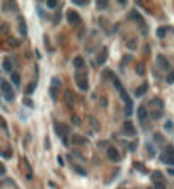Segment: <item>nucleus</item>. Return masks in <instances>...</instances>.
<instances>
[{
	"label": "nucleus",
	"instance_id": "obj_23",
	"mask_svg": "<svg viewBox=\"0 0 174 189\" xmlns=\"http://www.w3.org/2000/svg\"><path fill=\"white\" fill-rule=\"evenodd\" d=\"M96 5H97V9H101V10H102V9H106V7H108V2H97Z\"/></svg>",
	"mask_w": 174,
	"mask_h": 189
},
{
	"label": "nucleus",
	"instance_id": "obj_13",
	"mask_svg": "<svg viewBox=\"0 0 174 189\" xmlns=\"http://www.w3.org/2000/svg\"><path fill=\"white\" fill-rule=\"evenodd\" d=\"M148 89V84H142L140 85V87H138L137 90H135V95H137V97H140V95H143L145 94V90Z\"/></svg>",
	"mask_w": 174,
	"mask_h": 189
},
{
	"label": "nucleus",
	"instance_id": "obj_5",
	"mask_svg": "<svg viewBox=\"0 0 174 189\" xmlns=\"http://www.w3.org/2000/svg\"><path fill=\"white\" fill-rule=\"evenodd\" d=\"M75 82H77V85H79L80 90H87V89H89V82H87V79H85V75H82V77H80V75L77 74V77H75Z\"/></svg>",
	"mask_w": 174,
	"mask_h": 189
},
{
	"label": "nucleus",
	"instance_id": "obj_16",
	"mask_svg": "<svg viewBox=\"0 0 174 189\" xmlns=\"http://www.w3.org/2000/svg\"><path fill=\"white\" fill-rule=\"evenodd\" d=\"M152 179H154V182H164L162 181V174L159 172V170H155V172L152 174Z\"/></svg>",
	"mask_w": 174,
	"mask_h": 189
},
{
	"label": "nucleus",
	"instance_id": "obj_26",
	"mask_svg": "<svg viewBox=\"0 0 174 189\" xmlns=\"http://www.w3.org/2000/svg\"><path fill=\"white\" fill-rule=\"evenodd\" d=\"M56 92H58V89H55V87H51V89H50V94H51L53 99H56Z\"/></svg>",
	"mask_w": 174,
	"mask_h": 189
},
{
	"label": "nucleus",
	"instance_id": "obj_22",
	"mask_svg": "<svg viewBox=\"0 0 174 189\" xmlns=\"http://www.w3.org/2000/svg\"><path fill=\"white\" fill-rule=\"evenodd\" d=\"M128 48H130V50H135V48H137V39H130V41H128Z\"/></svg>",
	"mask_w": 174,
	"mask_h": 189
},
{
	"label": "nucleus",
	"instance_id": "obj_28",
	"mask_svg": "<svg viewBox=\"0 0 174 189\" xmlns=\"http://www.w3.org/2000/svg\"><path fill=\"white\" fill-rule=\"evenodd\" d=\"M24 106H27V107H32V100H31V99H26V97H24Z\"/></svg>",
	"mask_w": 174,
	"mask_h": 189
},
{
	"label": "nucleus",
	"instance_id": "obj_25",
	"mask_svg": "<svg viewBox=\"0 0 174 189\" xmlns=\"http://www.w3.org/2000/svg\"><path fill=\"white\" fill-rule=\"evenodd\" d=\"M157 36H159V38H164V36H166V29H164V27L157 29Z\"/></svg>",
	"mask_w": 174,
	"mask_h": 189
},
{
	"label": "nucleus",
	"instance_id": "obj_29",
	"mask_svg": "<svg viewBox=\"0 0 174 189\" xmlns=\"http://www.w3.org/2000/svg\"><path fill=\"white\" fill-rule=\"evenodd\" d=\"M155 189H166L164 182H155Z\"/></svg>",
	"mask_w": 174,
	"mask_h": 189
},
{
	"label": "nucleus",
	"instance_id": "obj_19",
	"mask_svg": "<svg viewBox=\"0 0 174 189\" xmlns=\"http://www.w3.org/2000/svg\"><path fill=\"white\" fill-rule=\"evenodd\" d=\"M19 24H21V26H19V31H21V34L24 36V34H26V27H24V19H22V17H19Z\"/></svg>",
	"mask_w": 174,
	"mask_h": 189
},
{
	"label": "nucleus",
	"instance_id": "obj_33",
	"mask_svg": "<svg viewBox=\"0 0 174 189\" xmlns=\"http://www.w3.org/2000/svg\"><path fill=\"white\" fill-rule=\"evenodd\" d=\"M169 174H171V176H174V169H169Z\"/></svg>",
	"mask_w": 174,
	"mask_h": 189
},
{
	"label": "nucleus",
	"instance_id": "obj_15",
	"mask_svg": "<svg viewBox=\"0 0 174 189\" xmlns=\"http://www.w3.org/2000/svg\"><path fill=\"white\" fill-rule=\"evenodd\" d=\"M4 68L7 72H11L12 74V63H11V58H4Z\"/></svg>",
	"mask_w": 174,
	"mask_h": 189
},
{
	"label": "nucleus",
	"instance_id": "obj_30",
	"mask_svg": "<svg viewBox=\"0 0 174 189\" xmlns=\"http://www.w3.org/2000/svg\"><path fill=\"white\" fill-rule=\"evenodd\" d=\"M164 128H166V130H172V123H171V121H167V123H166V126H164Z\"/></svg>",
	"mask_w": 174,
	"mask_h": 189
},
{
	"label": "nucleus",
	"instance_id": "obj_24",
	"mask_svg": "<svg viewBox=\"0 0 174 189\" xmlns=\"http://www.w3.org/2000/svg\"><path fill=\"white\" fill-rule=\"evenodd\" d=\"M46 5L50 7V9H55V7L58 5V2H55V0H50V2H46Z\"/></svg>",
	"mask_w": 174,
	"mask_h": 189
},
{
	"label": "nucleus",
	"instance_id": "obj_32",
	"mask_svg": "<svg viewBox=\"0 0 174 189\" xmlns=\"http://www.w3.org/2000/svg\"><path fill=\"white\" fill-rule=\"evenodd\" d=\"M2 174H5V167H4V165L0 164V176H2Z\"/></svg>",
	"mask_w": 174,
	"mask_h": 189
},
{
	"label": "nucleus",
	"instance_id": "obj_20",
	"mask_svg": "<svg viewBox=\"0 0 174 189\" xmlns=\"http://www.w3.org/2000/svg\"><path fill=\"white\" fill-rule=\"evenodd\" d=\"M137 74L138 75H143V74H145V67H143L142 63H138V65H137Z\"/></svg>",
	"mask_w": 174,
	"mask_h": 189
},
{
	"label": "nucleus",
	"instance_id": "obj_7",
	"mask_svg": "<svg viewBox=\"0 0 174 189\" xmlns=\"http://www.w3.org/2000/svg\"><path fill=\"white\" fill-rule=\"evenodd\" d=\"M108 158L113 160V162H118V160H120V152L116 150V147H108Z\"/></svg>",
	"mask_w": 174,
	"mask_h": 189
},
{
	"label": "nucleus",
	"instance_id": "obj_2",
	"mask_svg": "<svg viewBox=\"0 0 174 189\" xmlns=\"http://www.w3.org/2000/svg\"><path fill=\"white\" fill-rule=\"evenodd\" d=\"M0 89H2L7 100H14V89H12V85L7 80H0Z\"/></svg>",
	"mask_w": 174,
	"mask_h": 189
},
{
	"label": "nucleus",
	"instance_id": "obj_14",
	"mask_svg": "<svg viewBox=\"0 0 174 189\" xmlns=\"http://www.w3.org/2000/svg\"><path fill=\"white\" fill-rule=\"evenodd\" d=\"M34 89H36V82H31V84L26 85V92H24V94H26V95H31L32 92H34Z\"/></svg>",
	"mask_w": 174,
	"mask_h": 189
},
{
	"label": "nucleus",
	"instance_id": "obj_27",
	"mask_svg": "<svg viewBox=\"0 0 174 189\" xmlns=\"http://www.w3.org/2000/svg\"><path fill=\"white\" fill-rule=\"evenodd\" d=\"M74 142H75V143H85V138H80V136H74Z\"/></svg>",
	"mask_w": 174,
	"mask_h": 189
},
{
	"label": "nucleus",
	"instance_id": "obj_18",
	"mask_svg": "<svg viewBox=\"0 0 174 189\" xmlns=\"http://www.w3.org/2000/svg\"><path fill=\"white\" fill-rule=\"evenodd\" d=\"M166 82L167 84H174V70H171L167 74V77H166Z\"/></svg>",
	"mask_w": 174,
	"mask_h": 189
},
{
	"label": "nucleus",
	"instance_id": "obj_1",
	"mask_svg": "<svg viewBox=\"0 0 174 189\" xmlns=\"http://www.w3.org/2000/svg\"><path fill=\"white\" fill-rule=\"evenodd\" d=\"M113 84H114V87L116 89H118V92H120V95H121V99L125 100V104H127V114L130 116L132 114V99H130V97H128V94H127V90L123 89V85L120 84V80L116 79V77H113Z\"/></svg>",
	"mask_w": 174,
	"mask_h": 189
},
{
	"label": "nucleus",
	"instance_id": "obj_11",
	"mask_svg": "<svg viewBox=\"0 0 174 189\" xmlns=\"http://www.w3.org/2000/svg\"><path fill=\"white\" fill-rule=\"evenodd\" d=\"M137 114H138V119L140 121H143L145 118H147V109H145V106H140V107H138Z\"/></svg>",
	"mask_w": 174,
	"mask_h": 189
},
{
	"label": "nucleus",
	"instance_id": "obj_21",
	"mask_svg": "<svg viewBox=\"0 0 174 189\" xmlns=\"http://www.w3.org/2000/svg\"><path fill=\"white\" fill-rule=\"evenodd\" d=\"M74 169H75V172L79 174V176H85V174H87V172L84 170V169H82V167H79V165H75Z\"/></svg>",
	"mask_w": 174,
	"mask_h": 189
},
{
	"label": "nucleus",
	"instance_id": "obj_10",
	"mask_svg": "<svg viewBox=\"0 0 174 189\" xmlns=\"http://www.w3.org/2000/svg\"><path fill=\"white\" fill-rule=\"evenodd\" d=\"M157 62H159V67H160V68H164V70L169 68V62L162 56V55H159V56H157Z\"/></svg>",
	"mask_w": 174,
	"mask_h": 189
},
{
	"label": "nucleus",
	"instance_id": "obj_31",
	"mask_svg": "<svg viewBox=\"0 0 174 189\" xmlns=\"http://www.w3.org/2000/svg\"><path fill=\"white\" fill-rule=\"evenodd\" d=\"M74 4H75V5H85V4H87V2H79V0H75Z\"/></svg>",
	"mask_w": 174,
	"mask_h": 189
},
{
	"label": "nucleus",
	"instance_id": "obj_17",
	"mask_svg": "<svg viewBox=\"0 0 174 189\" xmlns=\"http://www.w3.org/2000/svg\"><path fill=\"white\" fill-rule=\"evenodd\" d=\"M106 55H108V51H106V50H102V53L97 56V60H96V62L99 63V65H102V63H104V60H106Z\"/></svg>",
	"mask_w": 174,
	"mask_h": 189
},
{
	"label": "nucleus",
	"instance_id": "obj_9",
	"mask_svg": "<svg viewBox=\"0 0 174 189\" xmlns=\"http://www.w3.org/2000/svg\"><path fill=\"white\" fill-rule=\"evenodd\" d=\"M55 130H56V135H65L69 131V128L65 124H60V123H55Z\"/></svg>",
	"mask_w": 174,
	"mask_h": 189
},
{
	"label": "nucleus",
	"instance_id": "obj_3",
	"mask_svg": "<svg viewBox=\"0 0 174 189\" xmlns=\"http://www.w3.org/2000/svg\"><path fill=\"white\" fill-rule=\"evenodd\" d=\"M160 160L164 164H169V165H174V147H166V152L160 155Z\"/></svg>",
	"mask_w": 174,
	"mask_h": 189
},
{
	"label": "nucleus",
	"instance_id": "obj_6",
	"mask_svg": "<svg viewBox=\"0 0 174 189\" xmlns=\"http://www.w3.org/2000/svg\"><path fill=\"white\" fill-rule=\"evenodd\" d=\"M67 22H69V24H79L80 22V16L75 10H69L67 12Z\"/></svg>",
	"mask_w": 174,
	"mask_h": 189
},
{
	"label": "nucleus",
	"instance_id": "obj_4",
	"mask_svg": "<svg viewBox=\"0 0 174 189\" xmlns=\"http://www.w3.org/2000/svg\"><path fill=\"white\" fill-rule=\"evenodd\" d=\"M123 133H125V135H128V136L137 135V130H135V126H133V123L130 119H127L125 123H123Z\"/></svg>",
	"mask_w": 174,
	"mask_h": 189
},
{
	"label": "nucleus",
	"instance_id": "obj_12",
	"mask_svg": "<svg viewBox=\"0 0 174 189\" xmlns=\"http://www.w3.org/2000/svg\"><path fill=\"white\" fill-rule=\"evenodd\" d=\"M11 82L14 85H19V84H21V75L17 74V72H12V74H11Z\"/></svg>",
	"mask_w": 174,
	"mask_h": 189
},
{
	"label": "nucleus",
	"instance_id": "obj_8",
	"mask_svg": "<svg viewBox=\"0 0 174 189\" xmlns=\"http://www.w3.org/2000/svg\"><path fill=\"white\" fill-rule=\"evenodd\" d=\"M74 65H75V68H77V70H82L85 67L84 58H82V56H75L74 58Z\"/></svg>",
	"mask_w": 174,
	"mask_h": 189
}]
</instances>
